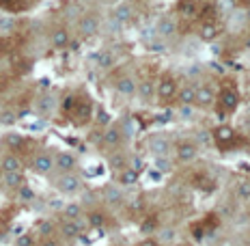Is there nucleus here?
<instances>
[{"label":"nucleus","mask_w":250,"mask_h":246,"mask_svg":"<svg viewBox=\"0 0 250 246\" xmlns=\"http://www.w3.org/2000/svg\"><path fill=\"white\" fill-rule=\"evenodd\" d=\"M222 246H237V244H231V242H225V244H222Z\"/></svg>","instance_id":"obj_41"},{"label":"nucleus","mask_w":250,"mask_h":246,"mask_svg":"<svg viewBox=\"0 0 250 246\" xmlns=\"http://www.w3.org/2000/svg\"><path fill=\"white\" fill-rule=\"evenodd\" d=\"M0 177H2V169H0Z\"/></svg>","instance_id":"obj_44"},{"label":"nucleus","mask_w":250,"mask_h":246,"mask_svg":"<svg viewBox=\"0 0 250 246\" xmlns=\"http://www.w3.org/2000/svg\"><path fill=\"white\" fill-rule=\"evenodd\" d=\"M41 246H61V242H56V240H52V238H45Z\"/></svg>","instance_id":"obj_38"},{"label":"nucleus","mask_w":250,"mask_h":246,"mask_svg":"<svg viewBox=\"0 0 250 246\" xmlns=\"http://www.w3.org/2000/svg\"><path fill=\"white\" fill-rule=\"evenodd\" d=\"M69 30L67 28H62V26H59V28H54L52 30V35H50V44H52V48L54 50H65L67 45H69Z\"/></svg>","instance_id":"obj_15"},{"label":"nucleus","mask_w":250,"mask_h":246,"mask_svg":"<svg viewBox=\"0 0 250 246\" xmlns=\"http://www.w3.org/2000/svg\"><path fill=\"white\" fill-rule=\"evenodd\" d=\"M177 89H179V85H177L175 78L170 74H164L162 78H160L158 85H155V97H158L160 102L168 104L177 97Z\"/></svg>","instance_id":"obj_1"},{"label":"nucleus","mask_w":250,"mask_h":246,"mask_svg":"<svg viewBox=\"0 0 250 246\" xmlns=\"http://www.w3.org/2000/svg\"><path fill=\"white\" fill-rule=\"evenodd\" d=\"M117 93L121 97H134L138 93V85L134 82V78L132 76H123V78H119L117 80Z\"/></svg>","instance_id":"obj_14"},{"label":"nucleus","mask_w":250,"mask_h":246,"mask_svg":"<svg viewBox=\"0 0 250 246\" xmlns=\"http://www.w3.org/2000/svg\"><path fill=\"white\" fill-rule=\"evenodd\" d=\"M248 20H250V9H248Z\"/></svg>","instance_id":"obj_43"},{"label":"nucleus","mask_w":250,"mask_h":246,"mask_svg":"<svg viewBox=\"0 0 250 246\" xmlns=\"http://www.w3.org/2000/svg\"><path fill=\"white\" fill-rule=\"evenodd\" d=\"M235 195H237V199H239L242 203H248V201H250V179L239 181L237 188H235Z\"/></svg>","instance_id":"obj_29"},{"label":"nucleus","mask_w":250,"mask_h":246,"mask_svg":"<svg viewBox=\"0 0 250 246\" xmlns=\"http://www.w3.org/2000/svg\"><path fill=\"white\" fill-rule=\"evenodd\" d=\"M56 188L62 192V195H78V192L82 190V179L80 175H76L74 171L71 173H61L59 177H56Z\"/></svg>","instance_id":"obj_3"},{"label":"nucleus","mask_w":250,"mask_h":246,"mask_svg":"<svg viewBox=\"0 0 250 246\" xmlns=\"http://www.w3.org/2000/svg\"><path fill=\"white\" fill-rule=\"evenodd\" d=\"M62 216H65L67 221H80L82 218V205H78V203H69V205L62 207Z\"/></svg>","instance_id":"obj_26"},{"label":"nucleus","mask_w":250,"mask_h":246,"mask_svg":"<svg viewBox=\"0 0 250 246\" xmlns=\"http://www.w3.org/2000/svg\"><path fill=\"white\" fill-rule=\"evenodd\" d=\"M177 102L181 104V106H194L196 102V85H184L177 89Z\"/></svg>","instance_id":"obj_16"},{"label":"nucleus","mask_w":250,"mask_h":246,"mask_svg":"<svg viewBox=\"0 0 250 246\" xmlns=\"http://www.w3.org/2000/svg\"><path fill=\"white\" fill-rule=\"evenodd\" d=\"M18 197H20V201L28 203V201H33V199H35V192H33V188H30L28 184H24V186L18 190Z\"/></svg>","instance_id":"obj_33"},{"label":"nucleus","mask_w":250,"mask_h":246,"mask_svg":"<svg viewBox=\"0 0 250 246\" xmlns=\"http://www.w3.org/2000/svg\"><path fill=\"white\" fill-rule=\"evenodd\" d=\"M213 140H216L220 147L231 145L233 140H235V130H233V125H229V123L216 125V128H213Z\"/></svg>","instance_id":"obj_11"},{"label":"nucleus","mask_w":250,"mask_h":246,"mask_svg":"<svg viewBox=\"0 0 250 246\" xmlns=\"http://www.w3.org/2000/svg\"><path fill=\"white\" fill-rule=\"evenodd\" d=\"M199 37L209 44V41H213V39L218 37V26L213 24V22H209V20H207V22H203L201 28H199Z\"/></svg>","instance_id":"obj_23"},{"label":"nucleus","mask_w":250,"mask_h":246,"mask_svg":"<svg viewBox=\"0 0 250 246\" xmlns=\"http://www.w3.org/2000/svg\"><path fill=\"white\" fill-rule=\"evenodd\" d=\"M0 169L2 173H15V171H22V160L18 158V154H4L0 158Z\"/></svg>","instance_id":"obj_19"},{"label":"nucleus","mask_w":250,"mask_h":246,"mask_svg":"<svg viewBox=\"0 0 250 246\" xmlns=\"http://www.w3.org/2000/svg\"><path fill=\"white\" fill-rule=\"evenodd\" d=\"M2 186L9 188V190H20L26 184V177L22 171H15V173H2Z\"/></svg>","instance_id":"obj_17"},{"label":"nucleus","mask_w":250,"mask_h":246,"mask_svg":"<svg viewBox=\"0 0 250 246\" xmlns=\"http://www.w3.org/2000/svg\"><path fill=\"white\" fill-rule=\"evenodd\" d=\"M136 246H162V244H160L155 238H145V240H140Z\"/></svg>","instance_id":"obj_37"},{"label":"nucleus","mask_w":250,"mask_h":246,"mask_svg":"<svg viewBox=\"0 0 250 246\" xmlns=\"http://www.w3.org/2000/svg\"><path fill=\"white\" fill-rule=\"evenodd\" d=\"M244 130H246V132L250 134V117H246V119H244Z\"/></svg>","instance_id":"obj_39"},{"label":"nucleus","mask_w":250,"mask_h":246,"mask_svg":"<svg viewBox=\"0 0 250 246\" xmlns=\"http://www.w3.org/2000/svg\"><path fill=\"white\" fill-rule=\"evenodd\" d=\"M56 108V99L50 95V93H43V95L37 97V102H35V112L39 114V117H48L52 114V111Z\"/></svg>","instance_id":"obj_12"},{"label":"nucleus","mask_w":250,"mask_h":246,"mask_svg":"<svg viewBox=\"0 0 250 246\" xmlns=\"http://www.w3.org/2000/svg\"><path fill=\"white\" fill-rule=\"evenodd\" d=\"M104 201L108 203V205H121V201H123V195L119 192V188H114V186H110V188H106L104 190Z\"/></svg>","instance_id":"obj_25"},{"label":"nucleus","mask_w":250,"mask_h":246,"mask_svg":"<svg viewBox=\"0 0 250 246\" xmlns=\"http://www.w3.org/2000/svg\"><path fill=\"white\" fill-rule=\"evenodd\" d=\"M82 231H84V227H82L80 221H67V218H65V223L61 224V233H62V238H65V240L80 238Z\"/></svg>","instance_id":"obj_18"},{"label":"nucleus","mask_w":250,"mask_h":246,"mask_svg":"<svg viewBox=\"0 0 250 246\" xmlns=\"http://www.w3.org/2000/svg\"><path fill=\"white\" fill-rule=\"evenodd\" d=\"M244 246H250V233L246 235V238H244Z\"/></svg>","instance_id":"obj_40"},{"label":"nucleus","mask_w":250,"mask_h":246,"mask_svg":"<svg viewBox=\"0 0 250 246\" xmlns=\"http://www.w3.org/2000/svg\"><path fill=\"white\" fill-rule=\"evenodd\" d=\"M100 65L102 67H110L112 65V54L110 52H104V54L100 56Z\"/></svg>","instance_id":"obj_36"},{"label":"nucleus","mask_w":250,"mask_h":246,"mask_svg":"<svg viewBox=\"0 0 250 246\" xmlns=\"http://www.w3.org/2000/svg\"><path fill=\"white\" fill-rule=\"evenodd\" d=\"M129 18H132V7H129V4L117 7V11H114V20H117V22H127Z\"/></svg>","instance_id":"obj_31"},{"label":"nucleus","mask_w":250,"mask_h":246,"mask_svg":"<svg viewBox=\"0 0 250 246\" xmlns=\"http://www.w3.org/2000/svg\"><path fill=\"white\" fill-rule=\"evenodd\" d=\"M149 149H151V154H155L158 158H166V156L170 154V140H168V136H164V134L151 136V138H149Z\"/></svg>","instance_id":"obj_10"},{"label":"nucleus","mask_w":250,"mask_h":246,"mask_svg":"<svg viewBox=\"0 0 250 246\" xmlns=\"http://www.w3.org/2000/svg\"><path fill=\"white\" fill-rule=\"evenodd\" d=\"M121 143H123V130H121V125H119V123H110L106 130H104L102 145H104V147H108V149H117V147H121Z\"/></svg>","instance_id":"obj_8"},{"label":"nucleus","mask_w":250,"mask_h":246,"mask_svg":"<svg viewBox=\"0 0 250 246\" xmlns=\"http://www.w3.org/2000/svg\"><path fill=\"white\" fill-rule=\"evenodd\" d=\"M76 166H78V158L71 151H61V154L54 156V169L59 173H71L76 171Z\"/></svg>","instance_id":"obj_9"},{"label":"nucleus","mask_w":250,"mask_h":246,"mask_svg":"<svg viewBox=\"0 0 250 246\" xmlns=\"http://www.w3.org/2000/svg\"><path fill=\"white\" fill-rule=\"evenodd\" d=\"M155 229H158V218H155V216H149V218H145V221L140 223V231H143L145 235L153 233Z\"/></svg>","instance_id":"obj_32"},{"label":"nucleus","mask_w":250,"mask_h":246,"mask_svg":"<svg viewBox=\"0 0 250 246\" xmlns=\"http://www.w3.org/2000/svg\"><path fill=\"white\" fill-rule=\"evenodd\" d=\"M4 2H13V0H0V4H4Z\"/></svg>","instance_id":"obj_42"},{"label":"nucleus","mask_w":250,"mask_h":246,"mask_svg":"<svg viewBox=\"0 0 250 246\" xmlns=\"http://www.w3.org/2000/svg\"><path fill=\"white\" fill-rule=\"evenodd\" d=\"M93 112H95V106H93L91 99H80V102H76L74 111H71V117L78 121V125H84L93 119Z\"/></svg>","instance_id":"obj_7"},{"label":"nucleus","mask_w":250,"mask_h":246,"mask_svg":"<svg viewBox=\"0 0 250 246\" xmlns=\"http://www.w3.org/2000/svg\"><path fill=\"white\" fill-rule=\"evenodd\" d=\"M86 223H88V227H93V229H104L106 227V214L100 212V209H91L86 216Z\"/></svg>","instance_id":"obj_24"},{"label":"nucleus","mask_w":250,"mask_h":246,"mask_svg":"<svg viewBox=\"0 0 250 246\" xmlns=\"http://www.w3.org/2000/svg\"><path fill=\"white\" fill-rule=\"evenodd\" d=\"M175 33H177V24H175V20L162 18V20L158 22V37L170 39V37H175Z\"/></svg>","instance_id":"obj_21"},{"label":"nucleus","mask_w":250,"mask_h":246,"mask_svg":"<svg viewBox=\"0 0 250 246\" xmlns=\"http://www.w3.org/2000/svg\"><path fill=\"white\" fill-rule=\"evenodd\" d=\"M108 162H110V166H112L114 171H123V169H127V156H125V154H119V151H114Z\"/></svg>","instance_id":"obj_28"},{"label":"nucleus","mask_w":250,"mask_h":246,"mask_svg":"<svg viewBox=\"0 0 250 246\" xmlns=\"http://www.w3.org/2000/svg\"><path fill=\"white\" fill-rule=\"evenodd\" d=\"M102 26V18L97 13H84L80 20H78V33H80L82 39H91L100 33Z\"/></svg>","instance_id":"obj_2"},{"label":"nucleus","mask_w":250,"mask_h":246,"mask_svg":"<svg viewBox=\"0 0 250 246\" xmlns=\"http://www.w3.org/2000/svg\"><path fill=\"white\" fill-rule=\"evenodd\" d=\"M175 158L177 162H181V164H188V162H194L199 158V147H196V143H192V140H179L175 147Z\"/></svg>","instance_id":"obj_6"},{"label":"nucleus","mask_w":250,"mask_h":246,"mask_svg":"<svg viewBox=\"0 0 250 246\" xmlns=\"http://www.w3.org/2000/svg\"><path fill=\"white\" fill-rule=\"evenodd\" d=\"M15 112L11 111H4V112H0V125H13L15 123Z\"/></svg>","instance_id":"obj_35"},{"label":"nucleus","mask_w":250,"mask_h":246,"mask_svg":"<svg viewBox=\"0 0 250 246\" xmlns=\"http://www.w3.org/2000/svg\"><path fill=\"white\" fill-rule=\"evenodd\" d=\"M218 104L225 112H233L239 106V93L233 85H225L220 89V95H218Z\"/></svg>","instance_id":"obj_5"},{"label":"nucleus","mask_w":250,"mask_h":246,"mask_svg":"<svg viewBox=\"0 0 250 246\" xmlns=\"http://www.w3.org/2000/svg\"><path fill=\"white\" fill-rule=\"evenodd\" d=\"M15 246H37V240H35L33 233H24L15 240Z\"/></svg>","instance_id":"obj_34"},{"label":"nucleus","mask_w":250,"mask_h":246,"mask_svg":"<svg viewBox=\"0 0 250 246\" xmlns=\"http://www.w3.org/2000/svg\"><path fill=\"white\" fill-rule=\"evenodd\" d=\"M37 233H39V238H52V233H54V223L52 221H41L37 224Z\"/></svg>","instance_id":"obj_30"},{"label":"nucleus","mask_w":250,"mask_h":246,"mask_svg":"<svg viewBox=\"0 0 250 246\" xmlns=\"http://www.w3.org/2000/svg\"><path fill=\"white\" fill-rule=\"evenodd\" d=\"M2 143L7 145V147L13 151V154H18V151H24L26 143H28V138H26V136H22V134H13V132H11V134H4Z\"/></svg>","instance_id":"obj_20"},{"label":"nucleus","mask_w":250,"mask_h":246,"mask_svg":"<svg viewBox=\"0 0 250 246\" xmlns=\"http://www.w3.org/2000/svg\"><path fill=\"white\" fill-rule=\"evenodd\" d=\"M119 181H121L123 186H132V184H136L138 181V171H134V169H123V171H119Z\"/></svg>","instance_id":"obj_27"},{"label":"nucleus","mask_w":250,"mask_h":246,"mask_svg":"<svg viewBox=\"0 0 250 246\" xmlns=\"http://www.w3.org/2000/svg\"><path fill=\"white\" fill-rule=\"evenodd\" d=\"M136 95L143 99V102H151L155 97V82L153 80H143L138 85V93Z\"/></svg>","instance_id":"obj_22"},{"label":"nucleus","mask_w":250,"mask_h":246,"mask_svg":"<svg viewBox=\"0 0 250 246\" xmlns=\"http://www.w3.org/2000/svg\"><path fill=\"white\" fill-rule=\"evenodd\" d=\"M33 169L39 173V175H48V173L54 171V156L50 154H37L33 160Z\"/></svg>","instance_id":"obj_13"},{"label":"nucleus","mask_w":250,"mask_h":246,"mask_svg":"<svg viewBox=\"0 0 250 246\" xmlns=\"http://www.w3.org/2000/svg\"><path fill=\"white\" fill-rule=\"evenodd\" d=\"M216 104V87L211 82H203V85L196 87V102L194 106L201 108V111H209Z\"/></svg>","instance_id":"obj_4"}]
</instances>
